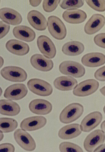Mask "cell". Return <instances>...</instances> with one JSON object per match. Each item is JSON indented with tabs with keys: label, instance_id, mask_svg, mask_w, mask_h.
<instances>
[{
	"label": "cell",
	"instance_id": "cell-24",
	"mask_svg": "<svg viewBox=\"0 0 105 152\" xmlns=\"http://www.w3.org/2000/svg\"><path fill=\"white\" fill-rule=\"evenodd\" d=\"M21 111L19 105L9 100L2 99L0 101V113L2 115L15 116Z\"/></svg>",
	"mask_w": 105,
	"mask_h": 152
},
{
	"label": "cell",
	"instance_id": "cell-5",
	"mask_svg": "<svg viewBox=\"0 0 105 152\" xmlns=\"http://www.w3.org/2000/svg\"><path fill=\"white\" fill-rule=\"evenodd\" d=\"M27 85L31 92L39 96H48L53 92V88L49 83L39 78L30 79L28 82Z\"/></svg>",
	"mask_w": 105,
	"mask_h": 152
},
{
	"label": "cell",
	"instance_id": "cell-38",
	"mask_svg": "<svg viewBox=\"0 0 105 152\" xmlns=\"http://www.w3.org/2000/svg\"><path fill=\"white\" fill-rule=\"evenodd\" d=\"M100 91L101 94L105 96V86L100 89Z\"/></svg>",
	"mask_w": 105,
	"mask_h": 152
},
{
	"label": "cell",
	"instance_id": "cell-30",
	"mask_svg": "<svg viewBox=\"0 0 105 152\" xmlns=\"http://www.w3.org/2000/svg\"><path fill=\"white\" fill-rule=\"evenodd\" d=\"M61 1H50L44 0L42 3L43 10L47 12H51L55 11L58 7Z\"/></svg>",
	"mask_w": 105,
	"mask_h": 152
},
{
	"label": "cell",
	"instance_id": "cell-9",
	"mask_svg": "<svg viewBox=\"0 0 105 152\" xmlns=\"http://www.w3.org/2000/svg\"><path fill=\"white\" fill-rule=\"evenodd\" d=\"M37 47L40 52L48 59L53 58L55 56L57 50L54 43L46 35H41L37 38Z\"/></svg>",
	"mask_w": 105,
	"mask_h": 152
},
{
	"label": "cell",
	"instance_id": "cell-4",
	"mask_svg": "<svg viewBox=\"0 0 105 152\" xmlns=\"http://www.w3.org/2000/svg\"><path fill=\"white\" fill-rule=\"evenodd\" d=\"M59 69L63 74L76 78L83 77L86 72L85 68L82 65L72 61L63 62L59 65Z\"/></svg>",
	"mask_w": 105,
	"mask_h": 152
},
{
	"label": "cell",
	"instance_id": "cell-13",
	"mask_svg": "<svg viewBox=\"0 0 105 152\" xmlns=\"http://www.w3.org/2000/svg\"><path fill=\"white\" fill-rule=\"evenodd\" d=\"M105 24V17L104 16L99 14H94L86 23L84 31L87 34H93L100 31Z\"/></svg>",
	"mask_w": 105,
	"mask_h": 152
},
{
	"label": "cell",
	"instance_id": "cell-19",
	"mask_svg": "<svg viewBox=\"0 0 105 152\" xmlns=\"http://www.w3.org/2000/svg\"><path fill=\"white\" fill-rule=\"evenodd\" d=\"M62 16L66 22L73 24L82 23L87 17L85 12L78 9H68L63 12Z\"/></svg>",
	"mask_w": 105,
	"mask_h": 152
},
{
	"label": "cell",
	"instance_id": "cell-8",
	"mask_svg": "<svg viewBox=\"0 0 105 152\" xmlns=\"http://www.w3.org/2000/svg\"><path fill=\"white\" fill-rule=\"evenodd\" d=\"M105 140V134L100 129L95 130L87 136L84 142V147L88 152L94 151L99 146L103 144Z\"/></svg>",
	"mask_w": 105,
	"mask_h": 152
},
{
	"label": "cell",
	"instance_id": "cell-15",
	"mask_svg": "<svg viewBox=\"0 0 105 152\" xmlns=\"http://www.w3.org/2000/svg\"><path fill=\"white\" fill-rule=\"evenodd\" d=\"M27 19L30 24L36 30L43 31L47 28L48 23L46 17L38 11H30L27 15Z\"/></svg>",
	"mask_w": 105,
	"mask_h": 152
},
{
	"label": "cell",
	"instance_id": "cell-11",
	"mask_svg": "<svg viewBox=\"0 0 105 152\" xmlns=\"http://www.w3.org/2000/svg\"><path fill=\"white\" fill-rule=\"evenodd\" d=\"M47 120L42 116H35L24 119L20 124V128L28 131H33L40 129L45 127Z\"/></svg>",
	"mask_w": 105,
	"mask_h": 152
},
{
	"label": "cell",
	"instance_id": "cell-6",
	"mask_svg": "<svg viewBox=\"0 0 105 152\" xmlns=\"http://www.w3.org/2000/svg\"><path fill=\"white\" fill-rule=\"evenodd\" d=\"M14 137L17 144L24 150L32 151L35 149V141L30 134L26 131L17 129L14 132Z\"/></svg>",
	"mask_w": 105,
	"mask_h": 152
},
{
	"label": "cell",
	"instance_id": "cell-21",
	"mask_svg": "<svg viewBox=\"0 0 105 152\" xmlns=\"http://www.w3.org/2000/svg\"><path fill=\"white\" fill-rule=\"evenodd\" d=\"M13 33L16 38L28 42L33 41L36 37L35 32L29 27L24 25L15 27Z\"/></svg>",
	"mask_w": 105,
	"mask_h": 152
},
{
	"label": "cell",
	"instance_id": "cell-37",
	"mask_svg": "<svg viewBox=\"0 0 105 152\" xmlns=\"http://www.w3.org/2000/svg\"><path fill=\"white\" fill-rule=\"evenodd\" d=\"M101 128L102 130L105 133V120L103 121L101 124Z\"/></svg>",
	"mask_w": 105,
	"mask_h": 152
},
{
	"label": "cell",
	"instance_id": "cell-35",
	"mask_svg": "<svg viewBox=\"0 0 105 152\" xmlns=\"http://www.w3.org/2000/svg\"><path fill=\"white\" fill-rule=\"evenodd\" d=\"M94 152H105V144H102L96 148Z\"/></svg>",
	"mask_w": 105,
	"mask_h": 152
},
{
	"label": "cell",
	"instance_id": "cell-39",
	"mask_svg": "<svg viewBox=\"0 0 105 152\" xmlns=\"http://www.w3.org/2000/svg\"><path fill=\"white\" fill-rule=\"evenodd\" d=\"M0 137H1V141L4 138V135L3 132L1 131V136Z\"/></svg>",
	"mask_w": 105,
	"mask_h": 152
},
{
	"label": "cell",
	"instance_id": "cell-20",
	"mask_svg": "<svg viewBox=\"0 0 105 152\" xmlns=\"http://www.w3.org/2000/svg\"><path fill=\"white\" fill-rule=\"evenodd\" d=\"M81 62L83 65L87 67H98L105 64V56L99 52L89 53L83 57Z\"/></svg>",
	"mask_w": 105,
	"mask_h": 152
},
{
	"label": "cell",
	"instance_id": "cell-28",
	"mask_svg": "<svg viewBox=\"0 0 105 152\" xmlns=\"http://www.w3.org/2000/svg\"><path fill=\"white\" fill-rule=\"evenodd\" d=\"M83 0H64L60 4V7L64 10L77 9L82 7L84 3Z\"/></svg>",
	"mask_w": 105,
	"mask_h": 152
},
{
	"label": "cell",
	"instance_id": "cell-36",
	"mask_svg": "<svg viewBox=\"0 0 105 152\" xmlns=\"http://www.w3.org/2000/svg\"><path fill=\"white\" fill-rule=\"evenodd\" d=\"M42 1H29L30 4L32 7H37L39 6Z\"/></svg>",
	"mask_w": 105,
	"mask_h": 152
},
{
	"label": "cell",
	"instance_id": "cell-26",
	"mask_svg": "<svg viewBox=\"0 0 105 152\" xmlns=\"http://www.w3.org/2000/svg\"><path fill=\"white\" fill-rule=\"evenodd\" d=\"M18 126V122L14 119L7 118L0 119V129L4 133L13 132Z\"/></svg>",
	"mask_w": 105,
	"mask_h": 152
},
{
	"label": "cell",
	"instance_id": "cell-27",
	"mask_svg": "<svg viewBox=\"0 0 105 152\" xmlns=\"http://www.w3.org/2000/svg\"><path fill=\"white\" fill-rule=\"evenodd\" d=\"M59 149L62 152H83L81 147L73 143L64 142L61 143L59 146Z\"/></svg>",
	"mask_w": 105,
	"mask_h": 152
},
{
	"label": "cell",
	"instance_id": "cell-34",
	"mask_svg": "<svg viewBox=\"0 0 105 152\" xmlns=\"http://www.w3.org/2000/svg\"><path fill=\"white\" fill-rule=\"evenodd\" d=\"M14 146L9 143H5L0 145V151L14 152L15 151Z\"/></svg>",
	"mask_w": 105,
	"mask_h": 152
},
{
	"label": "cell",
	"instance_id": "cell-17",
	"mask_svg": "<svg viewBox=\"0 0 105 152\" xmlns=\"http://www.w3.org/2000/svg\"><path fill=\"white\" fill-rule=\"evenodd\" d=\"M29 108L33 113L38 115H46L52 111V106L47 100L37 99L32 100L29 104Z\"/></svg>",
	"mask_w": 105,
	"mask_h": 152
},
{
	"label": "cell",
	"instance_id": "cell-25",
	"mask_svg": "<svg viewBox=\"0 0 105 152\" xmlns=\"http://www.w3.org/2000/svg\"><path fill=\"white\" fill-rule=\"evenodd\" d=\"M84 50L83 43L78 41H72L65 44L62 47V51L66 56H74L80 55Z\"/></svg>",
	"mask_w": 105,
	"mask_h": 152
},
{
	"label": "cell",
	"instance_id": "cell-40",
	"mask_svg": "<svg viewBox=\"0 0 105 152\" xmlns=\"http://www.w3.org/2000/svg\"><path fill=\"white\" fill-rule=\"evenodd\" d=\"M103 111L105 114V105L104 106V108H103Z\"/></svg>",
	"mask_w": 105,
	"mask_h": 152
},
{
	"label": "cell",
	"instance_id": "cell-16",
	"mask_svg": "<svg viewBox=\"0 0 105 152\" xmlns=\"http://www.w3.org/2000/svg\"><path fill=\"white\" fill-rule=\"evenodd\" d=\"M30 61L34 68L42 72H48L54 67V63L51 60L39 53L32 56Z\"/></svg>",
	"mask_w": 105,
	"mask_h": 152
},
{
	"label": "cell",
	"instance_id": "cell-12",
	"mask_svg": "<svg viewBox=\"0 0 105 152\" xmlns=\"http://www.w3.org/2000/svg\"><path fill=\"white\" fill-rule=\"evenodd\" d=\"M103 116L99 111H95L86 115L82 121L81 124L83 132H88L97 127L101 122Z\"/></svg>",
	"mask_w": 105,
	"mask_h": 152
},
{
	"label": "cell",
	"instance_id": "cell-29",
	"mask_svg": "<svg viewBox=\"0 0 105 152\" xmlns=\"http://www.w3.org/2000/svg\"><path fill=\"white\" fill-rule=\"evenodd\" d=\"M86 4L96 11L99 12L105 11V1L104 0H86Z\"/></svg>",
	"mask_w": 105,
	"mask_h": 152
},
{
	"label": "cell",
	"instance_id": "cell-22",
	"mask_svg": "<svg viewBox=\"0 0 105 152\" xmlns=\"http://www.w3.org/2000/svg\"><path fill=\"white\" fill-rule=\"evenodd\" d=\"M82 130L81 125L78 124H72L66 125L59 131L58 136L63 140L73 139L79 136Z\"/></svg>",
	"mask_w": 105,
	"mask_h": 152
},
{
	"label": "cell",
	"instance_id": "cell-14",
	"mask_svg": "<svg viewBox=\"0 0 105 152\" xmlns=\"http://www.w3.org/2000/svg\"><path fill=\"white\" fill-rule=\"evenodd\" d=\"M0 18L4 23L13 26L20 24L23 20L22 17L19 13L9 7L1 9Z\"/></svg>",
	"mask_w": 105,
	"mask_h": 152
},
{
	"label": "cell",
	"instance_id": "cell-3",
	"mask_svg": "<svg viewBox=\"0 0 105 152\" xmlns=\"http://www.w3.org/2000/svg\"><path fill=\"white\" fill-rule=\"evenodd\" d=\"M2 76L5 79L11 82H23L28 77L27 73L23 69L18 66H9L1 70Z\"/></svg>",
	"mask_w": 105,
	"mask_h": 152
},
{
	"label": "cell",
	"instance_id": "cell-32",
	"mask_svg": "<svg viewBox=\"0 0 105 152\" xmlns=\"http://www.w3.org/2000/svg\"><path fill=\"white\" fill-rule=\"evenodd\" d=\"M95 78L101 82H105V66L98 69L94 74Z\"/></svg>",
	"mask_w": 105,
	"mask_h": 152
},
{
	"label": "cell",
	"instance_id": "cell-7",
	"mask_svg": "<svg viewBox=\"0 0 105 152\" xmlns=\"http://www.w3.org/2000/svg\"><path fill=\"white\" fill-rule=\"evenodd\" d=\"M99 84L94 79L86 80L78 84L74 88L73 94L79 97L91 95L98 90Z\"/></svg>",
	"mask_w": 105,
	"mask_h": 152
},
{
	"label": "cell",
	"instance_id": "cell-10",
	"mask_svg": "<svg viewBox=\"0 0 105 152\" xmlns=\"http://www.w3.org/2000/svg\"><path fill=\"white\" fill-rule=\"evenodd\" d=\"M28 89L27 87L22 83H16L8 87L6 89L4 96L11 100H20L27 95Z\"/></svg>",
	"mask_w": 105,
	"mask_h": 152
},
{
	"label": "cell",
	"instance_id": "cell-23",
	"mask_svg": "<svg viewBox=\"0 0 105 152\" xmlns=\"http://www.w3.org/2000/svg\"><path fill=\"white\" fill-rule=\"evenodd\" d=\"M77 84L78 82L76 79L69 76L58 77L54 82L55 87L59 91H63L72 90Z\"/></svg>",
	"mask_w": 105,
	"mask_h": 152
},
{
	"label": "cell",
	"instance_id": "cell-2",
	"mask_svg": "<svg viewBox=\"0 0 105 152\" xmlns=\"http://www.w3.org/2000/svg\"><path fill=\"white\" fill-rule=\"evenodd\" d=\"M48 30L52 36L58 40H62L66 36L67 31L66 26L59 17L54 15L48 18Z\"/></svg>",
	"mask_w": 105,
	"mask_h": 152
},
{
	"label": "cell",
	"instance_id": "cell-33",
	"mask_svg": "<svg viewBox=\"0 0 105 152\" xmlns=\"http://www.w3.org/2000/svg\"><path fill=\"white\" fill-rule=\"evenodd\" d=\"M0 26H1V39L4 37L9 32L10 29V26L6 24L3 21H0Z\"/></svg>",
	"mask_w": 105,
	"mask_h": 152
},
{
	"label": "cell",
	"instance_id": "cell-1",
	"mask_svg": "<svg viewBox=\"0 0 105 152\" xmlns=\"http://www.w3.org/2000/svg\"><path fill=\"white\" fill-rule=\"evenodd\" d=\"M81 104L73 103L67 106L61 112L59 120L61 122L68 124L73 122L81 117L84 112Z\"/></svg>",
	"mask_w": 105,
	"mask_h": 152
},
{
	"label": "cell",
	"instance_id": "cell-18",
	"mask_svg": "<svg viewBox=\"0 0 105 152\" xmlns=\"http://www.w3.org/2000/svg\"><path fill=\"white\" fill-rule=\"evenodd\" d=\"M6 48L12 54L20 56L27 55L30 51L29 47L27 43L15 39L8 41L6 44Z\"/></svg>",
	"mask_w": 105,
	"mask_h": 152
},
{
	"label": "cell",
	"instance_id": "cell-31",
	"mask_svg": "<svg viewBox=\"0 0 105 152\" xmlns=\"http://www.w3.org/2000/svg\"><path fill=\"white\" fill-rule=\"evenodd\" d=\"M94 41L98 46L105 49V33H101L96 35L94 38Z\"/></svg>",
	"mask_w": 105,
	"mask_h": 152
}]
</instances>
